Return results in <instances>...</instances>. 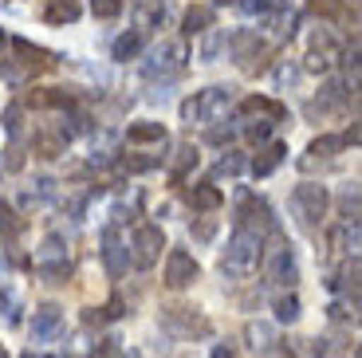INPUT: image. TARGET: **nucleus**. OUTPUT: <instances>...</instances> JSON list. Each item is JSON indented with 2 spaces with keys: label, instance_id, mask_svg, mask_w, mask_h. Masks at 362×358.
Here are the masks:
<instances>
[{
  "label": "nucleus",
  "instance_id": "f257e3e1",
  "mask_svg": "<svg viewBox=\"0 0 362 358\" xmlns=\"http://www.w3.org/2000/svg\"><path fill=\"white\" fill-rule=\"evenodd\" d=\"M256 260H260V233L240 224L225 244V260H221V268L233 272V276H245V272L256 268Z\"/></svg>",
  "mask_w": 362,
  "mask_h": 358
},
{
  "label": "nucleus",
  "instance_id": "f03ea898",
  "mask_svg": "<svg viewBox=\"0 0 362 358\" xmlns=\"http://www.w3.org/2000/svg\"><path fill=\"white\" fill-rule=\"evenodd\" d=\"M228 103H233V87H209L181 103V122H217L228 110Z\"/></svg>",
  "mask_w": 362,
  "mask_h": 358
},
{
  "label": "nucleus",
  "instance_id": "7ed1b4c3",
  "mask_svg": "<svg viewBox=\"0 0 362 358\" xmlns=\"http://www.w3.org/2000/svg\"><path fill=\"white\" fill-rule=\"evenodd\" d=\"M327 189L315 185V181H303V185H296V193H291V213H296V221L303 224V229H315L319 221L327 216Z\"/></svg>",
  "mask_w": 362,
  "mask_h": 358
},
{
  "label": "nucleus",
  "instance_id": "20e7f679",
  "mask_svg": "<svg viewBox=\"0 0 362 358\" xmlns=\"http://www.w3.org/2000/svg\"><path fill=\"white\" fill-rule=\"evenodd\" d=\"M181 63H185V52H181V44H162L150 52V59L142 63V75L146 79H158V75H177L181 71Z\"/></svg>",
  "mask_w": 362,
  "mask_h": 358
},
{
  "label": "nucleus",
  "instance_id": "39448f33",
  "mask_svg": "<svg viewBox=\"0 0 362 358\" xmlns=\"http://www.w3.org/2000/svg\"><path fill=\"white\" fill-rule=\"evenodd\" d=\"M162 248H165V233H162V229H158V224H138V229H134V260H138V268L158 264Z\"/></svg>",
  "mask_w": 362,
  "mask_h": 358
},
{
  "label": "nucleus",
  "instance_id": "423d86ee",
  "mask_svg": "<svg viewBox=\"0 0 362 358\" xmlns=\"http://www.w3.org/2000/svg\"><path fill=\"white\" fill-rule=\"evenodd\" d=\"M264 272H268L272 284H296L299 279V268H296V256H291V244H276L264 260Z\"/></svg>",
  "mask_w": 362,
  "mask_h": 358
},
{
  "label": "nucleus",
  "instance_id": "0eeeda50",
  "mask_svg": "<svg viewBox=\"0 0 362 358\" xmlns=\"http://www.w3.org/2000/svg\"><path fill=\"white\" fill-rule=\"evenodd\" d=\"M197 272L201 268H197V260H193L189 252H185V248H170V256H165V284L181 291V287H189L193 279H197Z\"/></svg>",
  "mask_w": 362,
  "mask_h": 358
},
{
  "label": "nucleus",
  "instance_id": "6e6552de",
  "mask_svg": "<svg viewBox=\"0 0 362 358\" xmlns=\"http://www.w3.org/2000/svg\"><path fill=\"white\" fill-rule=\"evenodd\" d=\"M59 331H64V311H59L55 304L40 307L36 319H32V342H47V339H55Z\"/></svg>",
  "mask_w": 362,
  "mask_h": 358
},
{
  "label": "nucleus",
  "instance_id": "1a4fd4ad",
  "mask_svg": "<svg viewBox=\"0 0 362 358\" xmlns=\"http://www.w3.org/2000/svg\"><path fill=\"white\" fill-rule=\"evenodd\" d=\"M228 44H233V59L240 67H256V55H264V44L256 40V32H236V36H228Z\"/></svg>",
  "mask_w": 362,
  "mask_h": 358
},
{
  "label": "nucleus",
  "instance_id": "9d476101",
  "mask_svg": "<svg viewBox=\"0 0 362 358\" xmlns=\"http://www.w3.org/2000/svg\"><path fill=\"white\" fill-rule=\"evenodd\" d=\"M103 260H107V272L110 276H122L130 268V248L115 236V229L107 233V248H103Z\"/></svg>",
  "mask_w": 362,
  "mask_h": 358
},
{
  "label": "nucleus",
  "instance_id": "9b49d317",
  "mask_svg": "<svg viewBox=\"0 0 362 358\" xmlns=\"http://www.w3.org/2000/svg\"><path fill=\"white\" fill-rule=\"evenodd\" d=\"M79 4L75 0H52L44 8V24H71V20H79Z\"/></svg>",
  "mask_w": 362,
  "mask_h": 358
},
{
  "label": "nucleus",
  "instance_id": "f8f14e48",
  "mask_svg": "<svg viewBox=\"0 0 362 358\" xmlns=\"http://www.w3.org/2000/svg\"><path fill=\"white\" fill-rule=\"evenodd\" d=\"M181 28H185V36L209 32V28H213V8H205V4H193V8H185V20H181Z\"/></svg>",
  "mask_w": 362,
  "mask_h": 358
},
{
  "label": "nucleus",
  "instance_id": "ddd939ff",
  "mask_svg": "<svg viewBox=\"0 0 362 358\" xmlns=\"http://www.w3.org/2000/svg\"><path fill=\"white\" fill-rule=\"evenodd\" d=\"M127 142L130 146H142V142H165V126L162 122H134L127 130Z\"/></svg>",
  "mask_w": 362,
  "mask_h": 358
},
{
  "label": "nucleus",
  "instance_id": "4468645a",
  "mask_svg": "<svg viewBox=\"0 0 362 358\" xmlns=\"http://www.w3.org/2000/svg\"><path fill=\"white\" fill-rule=\"evenodd\" d=\"M284 154H288V146H280V142H272L268 150H260V158L252 161V178H268V173L284 161Z\"/></svg>",
  "mask_w": 362,
  "mask_h": 358
},
{
  "label": "nucleus",
  "instance_id": "2eb2a0df",
  "mask_svg": "<svg viewBox=\"0 0 362 358\" xmlns=\"http://www.w3.org/2000/svg\"><path fill=\"white\" fill-rule=\"evenodd\" d=\"M138 52H142V32H122V36L115 40V47H110V55H115L118 63H130Z\"/></svg>",
  "mask_w": 362,
  "mask_h": 358
},
{
  "label": "nucleus",
  "instance_id": "dca6fc26",
  "mask_svg": "<svg viewBox=\"0 0 362 358\" xmlns=\"http://www.w3.org/2000/svg\"><path fill=\"white\" fill-rule=\"evenodd\" d=\"M189 201H193V209H205V213H209V209L221 205V189L217 185H197Z\"/></svg>",
  "mask_w": 362,
  "mask_h": 358
},
{
  "label": "nucleus",
  "instance_id": "f3484780",
  "mask_svg": "<svg viewBox=\"0 0 362 358\" xmlns=\"http://www.w3.org/2000/svg\"><path fill=\"white\" fill-rule=\"evenodd\" d=\"M36 272L44 279H52V284H64L67 276H71V260H55V264H36Z\"/></svg>",
  "mask_w": 362,
  "mask_h": 358
},
{
  "label": "nucleus",
  "instance_id": "a211bd4d",
  "mask_svg": "<svg viewBox=\"0 0 362 358\" xmlns=\"http://www.w3.org/2000/svg\"><path fill=\"white\" fill-rule=\"evenodd\" d=\"M240 170H245V158H240V154H228V158H221V161H217L213 178H236Z\"/></svg>",
  "mask_w": 362,
  "mask_h": 358
},
{
  "label": "nucleus",
  "instance_id": "6ab92c4d",
  "mask_svg": "<svg viewBox=\"0 0 362 358\" xmlns=\"http://www.w3.org/2000/svg\"><path fill=\"white\" fill-rule=\"evenodd\" d=\"M276 319H280V323H296L299 319V299L296 296L276 299Z\"/></svg>",
  "mask_w": 362,
  "mask_h": 358
},
{
  "label": "nucleus",
  "instance_id": "aec40b11",
  "mask_svg": "<svg viewBox=\"0 0 362 358\" xmlns=\"http://www.w3.org/2000/svg\"><path fill=\"white\" fill-rule=\"evenodd\" d=\"M20 229V221H16V209L8 205V201H0V236H12Z\"/></svg>",
  "mask_w": 362,
  "mask_h": 358
},
{
  "label": "nucleus",
  "instance_id": "412c9836",
  "mask_svg": "<svg viewBox=\"0 0 362 358\" xmlns=\"http://www.w3.org/2000/svg\"><path fill=\"white\" fill-rule=\"evenodd\" d=\"M90 12L99 20H115L122 12V0H90Z\"/></svg>",
  "mask_w": 362,
  "mask_h": 358
},
{
  "label": "nucleus",
  "instance_id": "4be33fe9",
  "mask_svg": "<svg viewBox=\"0 0 362 358\" xmlns=\"http://www.w3.org/2000/svg\"><path fill=\"white\" fill-rule=\"evenodd\" d=\"M272 126H276V118H256V122L245 126V134L252 138V142H264V138L272 134Z\"/></svg>",
  "mask_w": 362,
  "mask_h": 358
},
{
  "label": "nucleus",
  "instance_id": "5701e85b",
  "mask_svg": "<svg viewBox=\"0 0 362 358\" xmlns=\"http://www.w3.org/2000/svg\"><path fill=\"white\" fill-rule=\"evenodd\" d=\"M343 138H315V142H311V154H319V158H331V154H339L343 150Z\"/></svg>",
  "mask_w": 362,
  "mask_h": 358
},
{
  "label": "nucleus",
  "instance_id": "b1692460",
  "mask_svg": "<svg viewBox=\"0 0 362 358\" xmlns=\"http://www.w3.org/2000/svg\"><path fill=\"white\" fill-rule=\"evenodd\" d=\"M189 166H197V150H193V146H181V150H177V161H173V178H181Z\"/></svg>",
  "mask_w": 362,
  "mask_h": 358
},
{
  "label": "nucleus",
  "instance_id": "393cba45",
  "mask_svg": "<svg viewBox=\"0 0 362 358\" xmlns=\"http://www.w3.org/2000/svg\"><path fill=\"white\" fill-rule=\"evenodd\" d=\"M245 4V12H256V16H268V12H276L284 4V0H240Z\"/></svg>",
  "mask_w": 362,
  "mask_h": 358
},
{
  "label": "nucleus",
  "instance_id": "a878e982",
  "mask_svg": "<svg viewBox=\"0 0 362 358\" xmlns=\"http://www.w3.org/2000/svg\"><path fill=\"white\" fill-rule=\"evenodd\" d=\"M20 118H24V115H20V107L4 110V126H8V134H20Z\"/></svg>",
  "mask_w": 362,
  "mask_h": 358
},
{
  "label": "nucleus",
  "instance_id": "bb28decb",
  "mask_svg": "<svg viewBox=\"0 0 362 358\" xmlns=\"http://www.w3.org/2000/svg\"><path fill=\"white\" fill-rule=\"evenodd\" d=\"M0 52H4V32H0Z\"/></svg>",
  "mask_w": 362,
  "mask_h": 358
},
{
  "label": "nucleus",
  "instance_id": "cd10ccee",
  "mask_svg": "<svg viewBox=\"0 0 362 358\" xmlns=\"http://www.w3.org/2000/svg\"><path fill=\"white\" fill-rule=\"evenodd\" d=\"M217 4H228V0H217Z\"/></svg>",
  "mask_w": 362,
  "mask_h": 358
},
{
  "label": "nucleus",
  "instance_id": "c85d7f7f",
  "mask_svg": "<svg viewBox=\"0 0 362 358\" xmlns=\"http://www.w3.org/2000/svg\"><path fill=\"white\" fill-rule=\"evenodd\" d=\"M0 358H4V347H0Z\"/></svg>",
  "mask_w": 362,
  "mask_h": 358
},
{
  "label": "nucleus",
  "instance_id": "c756f323",
  "mask_svg": "<svg viewBox=\"0 0 362 358\" xmlns=\"http://www.w3.org/2000/svg\"><path fill=\"white\" fill-rule=\"evenodd\" d=\"M24 358H36V354H24Z\"/></svg>",
  "mask_w": 362,
  "mask_h": 358
},
{
  "label": "nucleus",
  "instance_id": "7c9ffc66",
  "mask_svg": "<svg viewBox=\"0 0 362 358\" xmlns=\"http://www.w3.org/2000/svg\"><path fill=\"white\" fill-rule=\"evenodd\" d=\"M110 358H122V354H110Z\"/></svg>",
  "mask_w": 362,
  "mask_h": 358
}]
</instances>
